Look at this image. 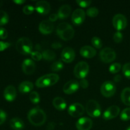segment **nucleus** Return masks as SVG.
<instances>
[{
  "instance_id": "17",
  "label": "nucleus",
  "mask_w": 130,
  "mask_h": 130,
  "mask_svg": "<svg viewBox=\"0 0 130 130\" xmlns=\"http://www.w3.org/2000/svg\"><path fill=\"white\" fill-rule=\"evenodd\" d=\"M54 25L50 20H43L39 25V30L43 34H49L53 32Z\"/></svg>"
},
{
  "instance_id": "15",
  "label": "nucleus",
  "mask_w": 130,
  "mask_h": 130,
  "mask_svg": "<svg viewBox=\"0 0 130 130\" xmlns=\"http://www.w3.org/2000/svg\"><path fill=\"white\" fill-rule=\"evenodd\" d=\"M93 122L88 118H81L76 122V126L78 130H90L92 128Z\"/></svg>"
},
{
  "instance_id": "33",
  "label": "nucleus",
  "mask_w": 130,
  "mask_h": 130,
  "mask_svg": "<svg viewBox=\"0 0 130 130\" xmlns=\"http://www.w3.org/2000/svg\"><path fill=\"white\" fill-rule=\"evenodd\" d=\"M99 10L95 7H91L86 11V15L90 17H95L99 15Z\"/></svg>"
},
{
  "instance_id": "19",
  "label": "nucleus",
  "mask_w": 130,
  "mask_h": 130,
  "mask_svg": "<svg viewBox=\"0 0 130 130\" xmlns=\"http://www.w3.org/2000/svg\"><path fill=\"white\" fill-rule=\"evenodd\" d=\"M4 97L7 101L12 102L17 96V91L13 85H8L4 90Z\"/></svg>"
},
{
  "instance_id": "36",
  "label": "nucleus",
  "mask_w": 130,
  "mask_h": 130,
  "mask_svg": "<svg viewBox=\"0 0 130 130\" xmlns=\"http://www.w3.org/2000/svg\"><path fill=\"white\" fill-rule=\"evenodd\" d=\"M30 55H31L32 58L35 61H39L43 58L42 53H41L39 52H38V51L32 52L31 53V54H30Z\"/></svg>"
},
{
  "instance_id": "26",
  "label": "nucleus",
  "mask_w": 130,
  "mask_h": 130,
  "mask_svg": "<svg viewBox=\"0 0 130 130\" xmlns=\"http://www.w3.org/2000/svg\"><path fill=\"white\" fill-rule=\"evenodd\" d=\"M43 58L47 61H52L56 58V53L50 50H46L42 53Z\"/></svg>"
},
{
  "instance_id": "31",
  "label": "nucleus",
  "mask_w": 130,
  "mask_h": 130,
  "mask_svg": "<svg viewBox=\"0 0 130 130\" xmlns=\"http://www.w3.org/2000/svg\"><path fill=\"white\" fill-rule=\"evenodd\" d=\"M121 69V65L119 63H114L109 67V72L112 74H116L119 72Z\"/></svg>"
},
{
  "instance_id": "1",
  "label": "nucleus",
  "mask_w": 130,
  "mask_h": 130,
  "mask_svg": "<svg viewBox=\"0 0 130 130\" xmlns=\"http://www.w3.org/2000/svg\"><path fill=\"white\" fill-rule=\"evenodd\" d=\"M27 118L29 122L35 126H42L46 120V115L44 110L38 107L29 110Z\"/></svg>"
},
{
  "instance_id": "43",
  "label": "nucleus",
  "mask_w": 130,
  "mask_h": 130,
  "mask_svg": "<svg viewBox=\"0 0 130 130\" xmlns=\"http://www.w3.org/2000/svg\"><path fill=\"white\" fill-rule=\"evenodd\" d=\"M59 19L58 16V14H55V13H53L52 15H50L49 17V20L50 22H55L57 21V19Z\"/></svg>"
},
{
  "instance_id": "8",
  "label": "nucleus",
  "mask_w": 130,
  "mask_h": 130,
  "mask_svg": "<svg viewBox=\"0 0 130 130\" xmlns=\"http://www.w3.org/2000/svg\"><path fill=\"white\" fill-rule=\"evenodd\" d=\"M100 58L104 63H110L116 58L115 51L110 48H105L100 52Z\"/></svg>"
},
{
  "instance_id": "7",
  "label": "nucleus",
  "mask_w": 130,
  "mask_h": 130,
  "mask_svg": "<svg viewBox=\"0 0 130 130\" xmlns=\"http://www.w3.org/2000/svg\"><path fill=\"white\" fill-rule=\"evenodd\" d=\"M100 91L105 97H111L116 91V87L111 81H105L100 88Z\"/></svg>"
},
{
  "instance_id": "42",
  "label": "nucleus",
  "mask_w": 130,
  "mask_h": 130,
  "mask_svg": "<svg viewBox=\"0 0 130 130\" xmlns=\"http://www.w3.org/2000/svg\"><path fill=\"white\" fill-rule=\"evenodd\" d=\"M79 85L81 87L83 88H87L88 86V82L85 79H82L81 81H80Z\"/></svg>"
},
{
  "instance_id": "4",
  "label": "nucleus",
  "mask_w": 130,
  "mask_h": 130,
  "mask_svg": "<svg viewBox=\"0 0 130 130\" xmlns=\"http://www.w3.org/2000/svg\"><path fill=\"white\" fill-rule=\"evenodd\" d=\"M16 49L22 55L31 54L32 50V43L27 38L23 37L18 39L16 43Z\"/></svg>"
},
{
  "instance_id": "39",
  "label": "nucleus",
  "mask_w": 130,
  "mask_h": 130,
  "mask_svg": "<svg viewBox=\"0 0 130 130\" xmlns=\"http://www.w3.org/2000/svg\"><path fill=\"white\" fill-rule=\"evenodd\" d=\"M8 37V31L3 27H0V39H5Z\"/></svg>"
},
{
  "instance_id": "16",
  "label": "nucleus",
  "mask_w": 130,
  "mask_h": 130,
  "mask_svg": "<svg viewBox=\"0 0 130 130\" xmlns=\"http://www.w3.org/2000/svg\"><path fill=\"white\" fill-rule=\"evenodd\" d=\"M50 5L46 1H38L36 4L35 10L41 15H47L50 11Z\"/></svg>"
},
{
  "instance_id": "34",
  "label": "nucleus",
  "mask_w": 130,
  "mask_h": 130,
  "mask_svg": "<svg viewBox=\"0 0 130 130\" xmlns=\"http://www.w3.org/2000/svg\"><path fill=\"white\" fill-rule=\"evenodd\" d=\"M123 73L126 77L130 79V63H126L123 66Z\"/></svg>"
},
{
  "instance_id": "5",
  "label": "nucleus",
  "mask_w": 130,
  "mask_h": 130,
  "mask_svg": "<svg viewBox=\"0 0 130 130\" xmlns=\"http://www.w3.org/2000/svg\"><path fill=\"white\" fill-rule=\"evenodd\" d=\"M86 111L92 118H99L101 115L102 109L99 103L94 100H90L86 105Z\"/></svg>"
},
{
  "instance_id": "35",
  "label": "nucleus",
  "mask_w": 130,
  "mask_h": 130,
  "mask_svg": "<svg viewBox=\"0 0 130 130\" xmlns=\"http://www.w3.org/2000/svg\"><path fill=\"white\" fill-rule=\"evenodd\" d=\"M34 10H35V7L31 6V5H25L23 8V12L25 14V15H30L34 12Z\"/></svg>"
},
{
  "instance_id": "13",
  "label": "nucleus",
  "mask_w": 130,
  "mask_h": 130,
  "mask_svg": "<svg viewBox=\"0 0 130 130\" xmlns=\"http://www.w3.org/2000/svg\"><path fill=\"white\" fill-rule=\"evenodd\" d=\"M120 112V109L117 105H112L109 107L103 114V118L105 120H110L116 118Z\"/></svg>"
},
{
  "instance_id": "6",
  "label": "nucleus",
  "mask_w": 130,
  "mask_h": 130,
  "mask_svg": "<svg viewBox=\"0 0 130 130\" xmlns=\"http://www.w3.org/2000/svg\"><path fill=\"white\" fill-rule=\"evenodd\" d=\"M89 72V66L86 62L77 63L74 69V74L77 78L85 79Z\"/></svg>"
},
{
  "instance_id": "37",
  "label": "nucleus",
  "mask_w": 130,
  "mask_h": 130,
  "mask_svg": "<svg viewBox=\"0 0 130 130\" xmlns=\"http://www.w3.org/2000/svg\"><path fill=\"white\" fill-rule=\"evenodd\" d=\"M123 38V34L120 31H117L116 32L114 33V37H113V39L114 41L117 43H119L122 41Z\"/></svg>"
},
{
  "instance_id": "9",
  "label": "nucleus",
  "mask_w": 130,
  "mask_h": 130,
  "mask_svg": "<svg viewBox=\"0 0 130 130\" xmlns=\"http://www.w3.org/2000/svg\"><path fill=\"white\" fill-rule=\"evenodd\" d=\"M127 19L123 14H117L112 19V24L114 28L118 31L123 30L127 26Z\"/></svg>"
},
{
  "instance_id": "41",
  "label": "nucleus",
  "mask_w": 130,
  "mask_h": 130,
  "mask_svg": "<svg viewBox=\"0 0 130 130\" xmlns=\"http://www.w3.org/2000/svg\"><path fill=\"white\" fill-rule=\"evenodd\" d=\"M10 45H11V44L9 43H7V42L0 41V52H2V51L5 50V49H6L9 46H10Z\"/></svg>"
},
{
  "instance_id": "3",
  "label": "nucleus",
  "mask_w": 130,
  "mask_h": 130,
  "mask_svg": "<svg viewBox=\"0 0 130 130\" xmlns=\"http://www.w3.org/2000/svg\"><path fill=\"white\" fill-rule=\"evenodd\" d=\"M59 80V76L56 74H48L38 79L36 86L38 88L48 87L54 85Z\"/></svg>"
},
{
  "instance_id": "47",
  "label": "nucleus",
  "mask_w": 130,
  "mask_h": 130,
  "mask_svg": "<svg viewBox=\"0 0 130 130\" xmlns=\"http://www.w3.org/2000/svg\"><path fill=\"white\" fill-rule=\"evenodd\" d=\"M61 46H61V44H59V43H53V44H52V47L55 48H58Z\"/></svg>"
},
{
  "instance_id": "49",
  "label": "nucleus",
  "mask_w": 130,
  "mask_h": 130,
  "mask_svg": "<svg viewBox=\"0 0 130 130\" xmlns=\"http://www.w3.org/2000/svg\"><path fill=\"white\" fill-rule=\"evenodd\" d=\"M126 130H130V126H129V127H128V128H127V129H126Z\"/></svg>"
},
{
  "instance_id": "23",
  "label": "nucleus",
  "mask_w": 130,
  "mask_h": 130,
  "mask_svg": "<svg viewBox=\"0 0 130 130\" xmlns=\"http://www.w3.org/2000/svg\"><path fill=\"white\" fill-rule=\"evenodd\" d=\"M34 88V85L32 82L29 81H25L22 82L19 85V90L20 93H27L32 90Z\"/></svg>"
},
{
  "instance_id": "20",
  "label": "nucleus",
  "mask_w": 130,
  "mask_h": 130,
  "mask_svg": "<svg viewBox=\"0 0 130 130\" xmlns=\"http://www.w3.org/2000/svg\"><path fill=\"white\" fill-rule=\"evenodd\" d=\"M80 54L81 56L86 58H91L95 57L96 54V52L95 48L90 46H84L80 50Z\"/></svg>"
},
{
  "instance_id": "18",
  "label": "nucleus",
  "mask_w": 130,
  "mask_h": 130,
  "mask_svg": "<svg viewBox=\"0 0 130 130\" xmlns=\"http://www.w3.org/2000/svg\"><path fill=\"white\" fill-rule=\"evenodd\" d=\"M22 68L24 73L25 74H32L36 69V64L34 61L29 58L24 60L22 65Z\"/></svg>"
},
{
  "instance_id": "27",
  "label": "nucleus",
  "mask_w": 130,
  "mask_h": 130,
  "mask_svg": "<svg viewBox=\"0 0 130 130\" xmlns=\"http://www.w3.org/2000/svg\"><path fill=\"white\" fill-rule=\"evenodd\" d=\"M9 17L4 10H0V25H4L8 22Z\"/></svg>"
},
{
  "instance_id": "48",
  "label": "nucleus",
  "mask_w": 130,
  "mask_h": 130,
  "mask_svg": "<svg viewBox=\"0 0 130 130\" xmlns=\"http://www.w3.org/2000/svg\"><path fill=\"white\" fill-rule=\"evenodd\" d=\"M3 5V1H0V7H1V6H2Z\"/></svg>"
},
{
  "instance_id": "44",
  "label": "nucleus",
  "mask_w": 130,
  "mask_h": 130,
  "mask_svg": "<svg viewBox=\"0 0 130 130\" xmlns=\"http://www.w3.org/2000/svg\"><path fill=\"white\" fill-rule=\"evenodd\" d=\"M55 127V124L53 122H51L47 126V129L48 130H53Z\"/></svg>"
},
{
  "instance_id": "22",
  "label": "nucleus",
  "mask_w": 130,
  "mask_h": 130,
  "mask_svg": "<svg viewBox=\"0 0 130 130\" xmlns=\"http://www.w3.org/2000/svg\"><path fill=\"white\" fill-rule=\"evenodd\" d=\"M71 13V7L69 5H63L59 8L58 11V18L64 19L68 17Z\"/></svg>"
},
{
  "instance_id": "2",
  "label": "nucleus",
  "mask_w": 130,
  "mask_h": 130,
  "mask_svg": "<svg viewBox=\"0 0 130 130\" xmlns=\"http://www.w3.org/2000/svg\"><path fill=\"white\" fill-rule=\"evenodd\" d=\"M73 27L67 22H62L57 27V34L60 38L64 41L71 40L74 36Z\"/></svg>"
},
{
  "instance_id": "29",
  "label": "nucleus",
  "mask_w": 130,
  "mask_h": 130,
  "mask_svg": "<svg viewBox=\"0 0 130 130\" xmlns=\"http://www.w3.org/2000/svg\"><path fill=\"white\" fill-rule=\"evenodd\" d=\"M120 118L121 120L126 121L130 119V107L126 108L121 112L120 115Z\"/></svg>"
},
{
  "instance_id": "45",
  "label": "nucleus",
  "mask_w": 130,
  "mask_h": 130,
  "mask_svg": "<svg viewBox=\"0 0 130 130\" xmlns=\"http://www.w3.org/2000/svg\"><path fill=\"white\" fill-rule=\"evenodd\" d=\"M122 79V77L120 76V75H116V76H114V81H115V82H119V81H121V80Z\"/></svg>"
},
{
  "instance_id": "28",
  "label": "nucleus",
  "mask_w": 130,
  "mask_h": 130,
  "mask_svg": "<svg viewBox=\"0 0 130 130\" xmlns=\"http://www.w3.org/2000/svg\"><path fill=\"white\" fill-rule=\"evenodd\" d=\"M63 65L62 62L60 60H58L52 63V65L51 66V69L53 72H59L63 69Z\"/></svg>"
},
{
  "instance_id": "11",
  "label": "nucleus",
  "mask_w": 130,
  "mask_h": 130,
  "mask_svg": "<svg viewBox=\"0 0 130 130\" xmlns=\"http://www.w3.org/2000/svg\"><path fill=\"white\" fill-rule=\"evenodd\" d=\"M86 13L82 9H76L72 15V22L75 25H81L85 20Z\"/></svg>"
},
{
  "instance_id": "14",
  "label": "nucleus",
  "mask_w": 130,
  "mask_h": 130,
  "mask_svg": "<svg viewBox=\"0 0 130 130\" xmlns=\"http://www.w3.org/2000/svg\"><path fill=\"white\" fill-rule=\"evenodd\" d=\"M79 87V84L76 80H70L68 82L66 83L63 87V91L65 93L72 94L76 92Z\"/></svg>"
},
{
  "instance_id": "21",
  "label": "nucleus",
  "mask_w": 130,
  "mask_h": 130,
  "mask_svg": "<svg viewBox=\"0 0 130 130\" xmlns=\"http://www.w3.org/2000/svg\"><path fill=\"white\" fill-rule=\"evenodd\" d=\"M10 125L14 130H22L25 127L24 121L19 118H13L10 120Z\"/></svg>"
},
{
  "instance_id": "24",
  "label": "nucleus",
  "mask_w": 130,
  "mask_h": 130,
  "mask_svg": "<svg viewBox=\"0 0 130 130\" xmlns=\"http://www.w3.org/2000/svg\"><path fill=\"white\" fill-rule=\"evenodd\" d=\"M53 105L58 110H63L66 108L67 104L63 99L60 96L55 98L53 100Z\"/></svg>"
},
{
  "instance_id": "40",
  "label": "nucleus",
  "mask_w": 130,
  "mask_h": 130,
  "mask_svg": "<svg viewBox=\"0 0 130 130\" xmlns=\"http://www.w3.org/2000/svg\"><path fill=\"white\" fill-rule=\"evenodd\" d=\"M6 119V114L4 110L0 109V125L5 123Z\"/></svg>"
},
{
  "instance_id": "32",
  "label": "nucleus",
  "mask_w": 130,
  "mask_h": 130,
  "mask_svg": "<svg viewBox=\"0 0 130 130\" xmlns=\"http://www.w3.org/2000/svg\"><path fill=\"white\" fill-rule=\"evenodd\" d=\"M91 43H92L93 46L95 47L96 48L100 49L102 47V40L98 37H93L91 39Z\"/></svg>"
},
{
  "instance_id": "46",
  "label": "nucleus",
  "mask_w": 130,
  "mask_h": 130,
  "mask_svg": "<svg viewBox=\"0 0 130 130\" xmlns=\"http://www.w3.org/2000/svg\"><path fill=\"white\" fill-rule=\"evenodd\" d=\"M13 2L15 3L18 4V5H21V4H23L25 2V0H14Z\"/></svg>"
},
{
  "instance_id": "10",
  "label": "nucleus",
  "mask_w": 130,
  "mask_h": 130,
  "mask_svg": "<svg viewBox=\"0 0 130 130\" xmlns=\"http://www.w3.org/2000/svg\"><path fill=\"white\" fill-rule=\"evenodd\" d=\"M85 109L82 104L79 103H74L69 106L68 109V112L74 118H78L81 116L85 113Z\"/></svg>"
},
{
  "instance_id": "38",
  "label": "nucleus",
  "mask_w": 130,
  "mask_h": 130,
  "mask_svg": "<svg viewBox=\"0 0 130 130\" xmlns=\"http://www.w3.org/2000/svg\"><path fill=\"white\" fill-rule=\"evenodd\" d=\"M76 3L78 4V5L79 6L82 8H86L88 7L90 5V4L91 3V1H88V0H86V1H82V0H77Z\"/></svg>"
},
{
  "instance_id": "30",
  "label": "nucleus",
  "mask_w": 130,
  "mask_h": 130,
  "mask_svg": "<svg viewBox=\"0 0 130 130\" xmlns=\"http://www.w3.org/2000/svg\"><path fill=\"white\" fill-rule=\"evenodd\" d=\"M29 99L32 102V103L36 104L39 103V100H40V97H39V95L38 92L32 91V92H30V95H29Z\"/></svg>"
},
{
  "instance_id": "25",
  "label": "nucleus",
  "mask_w": 130,
  "mask_h": 130,
  "mask_svg": "<svg viewBox=\"0 0 130 130\" xmlns=\"http://www.w3.org/2000/svg\"><path fill=\"white\" fill-rule=\"evenodd\" d=\"M121 99L123 104L130 106V88H126L123 90L121 95Z\"/></svg>"
},
{
  "instance_id": "12",
  "label": "nucleus",
  "mask_w": 130,
  "mask_h": 130,
  "mask_svg": "<svg viewBox=\"0 0 130 130\" xmlns=\"http://www.w3.org/2000/svg\"><path fill=\"white\" fill-rule=\"evenodd\" d=\"M76 53L74 50L71 47H66L61 53V59L66 63H71L74 60Z\"/></svg>"
}]
</instances>
